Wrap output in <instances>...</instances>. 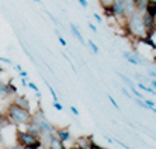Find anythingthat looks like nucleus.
Segmentation results:
<instances>
[{
  "label": "nucleus",
  "mask_w": 156,
  "mask_h": 149,
  "mask_svg": "<svg viewBox=\"0 0 156 149\" xmlns=\"http://www.w3.org/2000/svg\"><path fill=\"white\" fill-rule=\"evenodd\" d=\"M129 89H131V91H132V94H134L135 97H138V98H142V94H141V93H139L138 90H136V89L134 87V86H132V87H129Z\"/></svg>",
  "instance_id": "obj_20"
},
{
  "label": "nucleus",
  "mask_w": 156,
  "mask_h": 149,
  "mask_svg": "<svg viewBox=\"0 0 156 149\" xmlns=\"http://www.w3.org/2000/svg\"><path fill=\"white\" fill-rule=\"evenodd\" d=\"M101 3L104 4V6H108V4L111 3V0H101Z\"/></svg>",
  "instance_id": "obj_31"
},
{
  "label": "nucleus",
  "mask_w": 156,
  "mask_h": 149,
  "mask_svg": "<svg viewBox=\"0 0 156 149\" xmlns=\"http://www.w3.org/2000/svg\"><path fill=\"white\" fill-rule=\"evenodd\" d=\"M89 28H90L93 33H97V28H96V26H94V24H91V23H89Z\"/></svg>",
  "instance_id": "obj_27"
},
{
  "label": "nucleus",
  "mask_w": 156,
  "mask_h": 149,
  "mask_svg": "<svg viewBox=\"0 0 156 149\" xmlns=\"http://www.w3.org/2000/svg\"><path fill=\"white\" fill-rule=\"evenodd\" d=\"M16 70H17V72H21V70H23V68H21V66H20V65H16Z\"/></svg>",
  "instance_id": "obj_32"
},
{
  "label": "nucleus",
  "mask_w": 156,
  "mask_h": 149,
  "mask_svg": "<svg viewBox=\"0 0 156 149\" xmlns=\"http://www.w3.org/2000/svg\"><path fill=\"white\" fill-rule=\"evenodd\" d=\"M145 11H148L149 14H152L153 17H156V2L155 0H148Z\"/></svg>",
  "instance_id": "obj_11"
},
{
  "label": "nucleus",
  "mask_w": 156,
  "mask_h": 149,
  "mask_svg": "<svg viewBox=\"0 0 156 149\" xmlns=\"http://www.w3.org/2000/svg\"><path fill=\"white\" fill-rule=\"evenodd\" d=\"M54 107L58 110V111H62V110H63V107H62V104L59 101H54Z\"/></svg>",
  "instance_id": "obj_21"
},
{
  "label": "nucleus",
  "mask_w": 156,
  "mask_h": 149,
  "mask_svg": "<svg viewBox=\"0 0 156 149\" xmlns=\"http://www.w3.org/2000/svg\"><path fill=\"white\" fill-rule=\"evenodd\" d=\"M77 2H79L80 3V6H82V7H89V2H87V0H77Z\"/></svg>",
  "instance_id": "obj_23"
},
{
  "label": "nucleus",
  "mask_w": 156,
  "mask_h": 149,
  "mask_svg": "<svg viewBox=\"0 0 156 149\" xmlns=\"http://www.w3.org/2000/svg\"><path fill=\"white\" fill-rule=\"evenodd\" d=\"M69 27H70V30H72L73 35H75V37H76V38H77V40L80 41V44H82V45H84V44H86V41H84L83 35H82V34H80L79 28H77V27L75 26V24H73V23H70V24H69Z\"/></svg>",
  "instance_id": "obj_10"
},
{
  "label": "nucleus",
  "mask_w": 156,
  "mask_h": 149,
  "mask_svg": "<svg viewBox=\"0 0 156 149\" xmlns=\"http://www.w3.org/2000/svg\"><path fill=\"white\" fill-rule=\"evenodd\" d=\"M127 20V28L128 33L132 37H135L136 40H142L148 37V33H146L145 24H144V17H142V11L135 10L131 16H128Z\"/></svg>",
  "instance_id": "obj_1"
},
{
  "label": "nucleus",
  "mask_w": 156,
  "mask_h": 149,
  "mask_svg": "<svg viewBox=\"0 0 156 149\" xmlns=\"http://www.w3.org/2000/svg\"><path fill=\"white\" fill-rule=\"evenodd\" d=\"M2 70H3V69H2V66H0V72H2Z\"/></svg>",
  "instance_id": "obj_37"
},
{
  "label": "nucleus",
  "mask_w": 156,
  "mask_h": 149,
  "mask_svg": "<svg viewBox=\"0 0 156 149\" xmlns=\"http://www.w3.org/2000/svg\"><path fill=\"white\" fill-rule=\"evenodd\" d=\"M34 2H37V3H40V2H41V0H34Z\"/></svg>",
  "instance_id": "obj_35"
},
{
  "label": "nucleus",
  "mask_w": 156,
  "mask_h": 149,
  "mask_svg": "<svg viewBox=\"0 0 156 149\" xmlns=\"http://www.w3.org/2000/svg\"><path fill=\"white\" fill-rule=\"evenodd\" d=\"M149 75H151V76H153V77H156V72H149Z\"/></svg>",
  "instance_id": "obj_34"
},
{
  "label": "nucleus",
  "mask_w": 156,
  "mask_h": 149,
  "mask_svg": "<svg viewBox=\"0 0 156 149\" xmlns=\"http://www.w3.org/2000/svg\"><path fill=\"white\" fill-rule=\"evenodd\" d=\"M45 84H47V87H48V90H49V93H51V96H52V98H54V101H58V96H56V93H55V90L52 89V86L48 82H45Z\"/></svg>",
  "instance_id": "obj_14"
},
{
  "label": "nucleus",
  "mask_w": 156,
  "mask_h": 149,
  "mask_svg": "<svg viewBox=\"0 0 156 149\" xmlns=\"http://www.w3.org/2000/svg\"><path fill=\"white\" fill-rule=\"evenodd\" d=\"M49 148H54V149H65V144L61 141V139L56 137L55 134H51V141H49Z\"/></svg>",
  "instance_id": "obj_6"
},
{
  "label": "nucleus",
  "mask_w": 156,
  "mask_h": 149,
  "mask_svg": "<svg viewBox=\"0 0 156 149\" xmlns=\"http://www.w3.org/2000/svg\"><path fill=\"white\" fill-rule=\"evenodd\" d=\"M7 117L14 125H27L33 120V114L30 113V110L23 108L16 103H11L7 107Z\"/></svg>",
  "instance_id": "obj_2"
},
{
  "label": "nucleus",
  "mask_w": 156,
  "mask_h": 149,
  "mask_svg": "<svg viewBox=\"0 0 156 149\" xmlns=\"http://www.w3.org/2000/svg\"><path fill=\"white\" fill-rule=\"evenodd\" d=\"M56 34H58V41H59V42H61V45H62V47H66V45H68V42H66V41H65V38H63V37H62V35H59V33H58V31H56Z\"/></svg>",
  "instance_id": "obj_19"
},
{
  "label": "nucleus",
  "mask_w": 156,
  "mask_h": 149,
  "mask_svg": "<svg viewBox=\"0 0 156 149\" xmlns=\"http://www.w3.org/2000/svg\"><path fill=\"white\" fill-rule=\"evenodd\" d=\"M21 84L24 86V87H27V84H28V82H27V77H23V79H21Z\"/></svg>",
  "instance_id": "obj_29"
},
{
  "label": "nucleus",
  "mask_w": 156,
  "mask_h": 149,
  "mask_svg": "<svg viewBox=\"0 0 156 149\" xmlns=\"http://www.w3.org/2000/svg\"><path fill=\"white\" fill-rule=\"evenodd\" d=\"M142 17H144V24H145L146 33H149L148 35H152V31L156 28V17H153L152 14H149L148 11H144L142 13Z\"/></svg>",
  "instance_id": "obj_5"
},
{
  "label": "nucleus",
  "mask_w": 156,
  "mask_h": 149,
  "mask_svg": "<svg viewBox=\"0 0 156 149\" xmlns=\"http://www.w3.org/2000/svg\"><path fill=\"white\" fill-rule=\"evenodd\" d=\"M0 141H2V131H0Z\"/></svg>",
  "instance_id": "obj_36"
},
{
  "label": "nucleus",
  "mask_w": 156,
  "mask_h": 149,
  "mask_svg": "<svg viewBox=\"0 0 156 149\" xmlns=\"http://www.w3.org/2000/svg\"><path fill=\"white\" fill-rule=\"evenodd\" d=\"M70 111L73 113V115H76V117L80 114V113H79V110H77L76 107H75V105H70Z\"/></svg>",
  "instance_id": "obj_22"
},
{
  "label": "nucleus",
  "mask_w": 156,
  "mask_h": 149,
  "mask_svg": "<svg viewBox=\"0 0 156 149\" xmlns=\"http://www.w3.org/2000/svg\"><path fill=\"white\" fill-rule=\"evenodd\" d=\"M33 122H35L38 125L41 131V137L42 135H48V134H54L55 129L52 127V124L44 117V114H40V115H33Z\"/></svg>",
  "instance_id": "obj_4"
},
{
  "label": "nucleus",
  "mask_w": 156,
  "mask_h": 149,
  "mask_svg": "<svg viewBox=\"0 0 156 149\" xmlns=\"http://www.w3.org/2000/svg\"><path fill=\"white\" fill-rule=\"evenodd\" d=\"M93 17H94L98 23H103V18H101V16H98L97 13H93Z\"/></svg>",
  "instance_id": "obj_25"
},
{
  "label": "nucleus",
  "mask_w": 156,
  "mask_h": 149,
  "mask_svg": "<svg viewBox=\"0 0 156 149\" xmlns=\"http://www.w3.org/2000/svg\"><path fill=\"white\" fill-rule=\"evenodd\" d=\"M16 104H18L20 107H23V108H27L30 110V101H28V98L26 97V96H17L14 100Z\"/></svg>",
  "instance_id": "obj_9"
},
{
  "label": "nucleus",
  "mask_w": 156,
  "mask_h": 149,
  "mask_svg": "<svg viewBox=\"0 0 156 149\" xmlns=\"http://www.w3.org/2000/svg\"><path fill=\"white\" fill-rule=\"evenodd\" d=\"M151 86H152L153 89H156V80H152V82H151Z\"/></svg>",
  "instance_id": "obj_33"
},
{
  "label": "nucleus",
  "mask_w": 156,
  "mask_h": 149,
  "mask_svg": "<svg viewBox=\"0 0 156 149\" xmlns=\"http://www.w3.org/2000/svg\"><path fill=\"white\" fill-rule=\"evenodd\" d=\"M108 100H110V103H111V104H113L117 110H120V105H118V103H117L115 100H114V97H113L111 94H108Z\"/></svg>",
  "instance_id": "obj_18"
},
{
  "label": "nucleus",
  "mask_w": 156,
  "mask_h": 149,
  "mask_svg": "<svg viewBox=\"0 0 156 149\" xmlns=\"http://www.w3.org/2000/svg\"><path fill=\"white\" fill-rule=\"evenodd\" d=\"M144 103L146 105H149V107H155V101L153 100H144Z\"/></svg>",
  "instance_id": "obj_24"
},
{
  "label": "nucleus",
  "mask_w": 156,
  "mask_h": 149,
  "mask_svg": "<svg viewBox=\"0 0 156 149\" xmlns=\"http://www.w3.org/2000/svg\"><path fill=\"white\" fill-rule=\"evenodd\" d=\"M9 94H11V90H10L9 83H4V82L0 80V96L3 97V96H9Z\"/></svg>",
  "instance_id": "obj_12"
},
{
  "label": "nucleus",
  "mask_w": 156,
  "mask_h": 149,
  "mask_svg": "<svg viewBox=\"0 0 156 149\" xmlns=\"http://www.w3.org/2000/svg\"><path fill=\"white\" fill-rule=\"evenodd\" d=\"M87 44H89V47L91 48V51L94 52V54H98V51H100V49H98V47L94 44V42H93V41L90 40V41H89V42H87Z\"/></svg>",
  "instance_id": "obj_16"
},
{
  "label": "nucleus",
  "mask_w": 156,
  "mask_h": 149,
  "mask_svg": "<svg viewBox=\"0 0 156 149\" xmlns=\"http://www.w3.org/2000/svg\"><path fill=\"white\" fill-rule=\"evenodd\" d=\"M0 62H4V63H9V65H11V61L7 58H3V56H0Z\"/></svg>",
  "instance_id": "obj_26"
},
{
  "label": "nucleus",
  "mask_w": 156,
  "mask_h": 149,
  "mask_svg": "<svg viewBox=\"0 0 156 149\" xmlns=\"http://www.w3.org/2000/svg\"><path fill=\"white\" fill-rule=\"evenodd\" d=\"M139 87H141L142 90H145V91H148V93H152V94L156 96V90H153V87H148V86H145V84H142V83H139Z\"/></svg>",
  "instance_id": "obj_15"
},
{
  "label": "nucleus",
  "mask_w": 156,
  "mask_h": 149,
  "mask_svg": "<svg viewBox=\"0 0 156 149\" xmlns=\"http://www.w3.org/2000/svg\"><path fill=\"white\" fill-rule=\"evenodd\" d=\"M27 87H30V89H33L35 93H38L40 91V89H38V86H37L35 83H33V82H28V84H27Z\"/></svg>",
  "instance_id": "obj_17"
},
{
  "label": "nucleus",
  "mask_w": 156,
  "mask_h": 149,
  "mask_svg": "<svg viewBox=\"0 0 156 149\" xmlns=\"http://www.w3.org/2000/svg\"><path fill=\"white\" fill-rule=\"evenodd\" d=\"M55 135H56V137H58V138L61 139L63 144H65V142H68L70 139V132H69V129H68V128H61V129H56V131H55Z\"/></svg>",
  "instance_id": "obj_7"
},
{
  "label": "nucleus",
  "mask_w": 156,
  "mask_h": 149,
  "mask_svg": "<svg viewBox=\"0 0 156 149\" xmlns=\"http://www.w3.org/2000/svg\"><path fill=\"white\" fill-rule=\"evenodd\" d=\"M18 73H20V76L21 77H28V73H27L26 70H21V72H18Z\"/></svg>",
  "instance_id": "obj_28"
},
{
  "label": "nucleus",
  "mask_w": 156,
  "mask_h": 149,
  "mask_svg": "<svg viewBox=\"0 0 156 149\" xmlns=\"http://www.w3.org/2000/svg\"><path fill=\"white\" fill-rule=\"evenodd\" d=\"M17 142L20 146L24 148H41L42 146V141L38 137L30 134L28 131H18L17 132Z\"/></svg>",
  "instance_id": "obj_3"
},
{
  "label": "nucleus",
  "mask_w": 156,
  "mask_h": 149,
  "mask_svg": "<svg viewBox=\"0 0 156 149\" xmlns=\"http://www.w3.org/2000/svg\"><path fill=\"white\" fill-rule=\"evenodd\" d=\"M121 91H122V94H125V96H127V97H131V96H129V93H128V90H127V89H125V87H122V89H121Z\"/></svg>",
  "instance_id": "obj_30"
},
{
  "label": "nucleus",
  "mask_w": 156,
  "mask_h": 149,
  "mask_svg": "<svg viewBox=\"0 0 156 149\" xmlns=\"http://www.w3.org/2000/svg\"><path fill=\"white\" fill-rule=\"evenodd\" d=\"M146 3H148V0H134L135 10L144 13V11H145V7H146Z\"/></svg>",
  "instance_id": "obj_13"
},
{
  "label": "nucleus",
  "mask_w": 156,
  "mask_h": 149,
  "mask_svg": "<svg viewBox=\"0 0 156 149\" xmlns=\"http://www.w3.org/2000/svg\"><path fill=\"white\" fill-rule=\"evenodd\" d=\"M124 59H127L129 63H132V65H141L142 63V61L136 56V55H134V54H131V52H124Z\"/></svg>",
  "instance_id": "obj_8"
}]
</instances>
